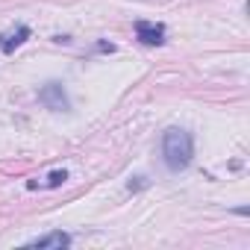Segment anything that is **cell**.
<instances>
[{
	"label": "cell",
	"instance_id": "2",
	"mask_svg": "<svg viewBox=\"0 0 250 250\" xmlns=\"http://www.w3.org/2000/svg\"><path fill=\"white\" fill-rule=\"evenodd\" d=\"M39 100H42L47 109H53V112H65V109H68V94H65L62 83H47V85L39 91Z\"/></svg>",
	"mask_w": 250,
	"mask_h": 250
},
{
	"label": "cell",
	"instance_id": "5",
	"mask_svg": "<svg viewBox=\"0 0 250 250\" xmlns=\"http://www.w3.org/2000/svg\"><path fill=\"white\" fill-rule=\"evenodd\" d=\"M27 39H30V27H18V30H12V33H6V36H0V50H3V53H12V50L21 47Z\"/></svg>",
	"mask_w": 250,
	"mask_h": 250
},
{
	"label": "cell",
	"instance_id": "7",
	"mask_svg": "<svg viewBox=\"0 0 250 250\" xmlns=\"http://www.w3.org/2000/svg\"><path fill=\"white\" fill-rule=\"evenodd\" d=\"M97 50H103V53H112V50H115V44H109V42H100V44H97Z\"/></svg>",
	"mask_w": 250,
	"mask_h": 250
},
{
	"label": "cell",
	"instance_id": "8",
	"mask_svg": "<svg viewBox=\"0 0 250 250\" xmlns=\"http://www.w3.org/2000/svg\"><path fill=\"white\" fill-rule=\"evenodd\" d=\"M142 186H145V183H142V177H136V183L130 180V191H136V188H142Z\"/></svg>",
	"mask_w": 250,
	"mask_h": 250
},
{
	"label": "cell",
	"instance_id": "6",
	"mask_svg": "<svg viewBox=\"0 0 250 250\" xmlns=\"http://www.w3.org/2000/svg\"><path fill=\"white\" fill-rule=\"evenodd\" d=\"M65 180H68V171H53V174L47 177V186H50V188H59Z\"/></svg>",
	"mask_w": 250,
	"mask_h": 250
},
{
	"label": "cell",
	"instance_id": "3",
	"mask_svg": "<svg viewBox=\"0 0 250 250\" xmlns=\"http://www.w3.org/2000/svg\"><path fill=\"white\" fill-rule=\"evenodd\" d=\"M136 39L142 44H162L165 42V27L162 24H153V21H139L136 24Z\"/></svg>",
	"mask_w": 250,
	"mask_h": 250
},
{
	"label": "cell",
	"instance_id": "4",
	"mask_svg": "<svg viewBox=\"0 0 250 250\" xmlns=\"http://www.w3.org/2000/svg\"><path fill=\"white\" fill-rule=\"evenodd\" d=\"M71 244V235L68 232H47V235H39V238H33L30 241V247H39V250H50V247H56V250H62V247H68Z\"/></svg>",
	"mask_w": 250,
	"mask_h": 250
},
{
	"label": "cell",
	"instance_id": "1",
	"mask_svg": "<svg viewBox=\"0 0 250 250\" xmlns=\"http://www.w3.org/2000/svg\"><path fill=\"white\" fill-rule=\"evenodd\" d=\"M162 156H165V165L171 171H183L191 165V156H194V139L191 133L186 130H168L162 136Z\"/></svg>",
	"mask_w": 250,
	"mask_h": 250
}]
</instances>
